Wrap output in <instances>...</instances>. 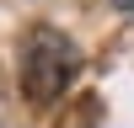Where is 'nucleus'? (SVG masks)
<instances>
[{"label": "nucleus", "mask_w": 134, "mask_h": 128, "mask_svg": "<svg viewBox=\"0 0 134 128\" xmlns=\"http://www.w3.org/2000/svg\"><path fill=\"white\" fill-rule=\"evenodd\" d=\"M16 75H21V91H27L32 101H54V96H64V85L81 75V48H75L59 27H32L27 43H21Z\"/></svg>", "instance_id": "1"}, {"label": "nucleus", "mask_w": 134, "mask_h": 128, "mask_svg": "<svg viewBox=\"0 0 134 128\" xmlns=\"http://www.w3.org/2000/svg\"><path fill=\"white\" fill-rule=\"evenodd\" d=\"M113 11H124V16H134V0H113Z\"/></svg>", "instance_id": "2"}]
</instances>
